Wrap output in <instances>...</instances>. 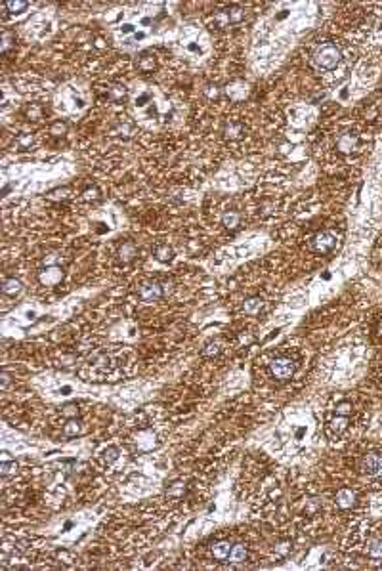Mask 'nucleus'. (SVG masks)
<instances>
[{
	"label": "nucleus",
	"instance_id": "obj_1",
	"mask_svg": "<svg viewBox=\"0 0 382 571\" xmlns=\"http://www.w3.org/2000/svg\"><path fill=\"white\" fill-rule=\"evenodd\" d=\"M340 58H342V54H340L338 46H334V44H321L318 50H316V54H314V63L318 65L319 69L331 71V69H334L336 65L340 63Z\"/></svg>",
	"mask_w": 382,
	"mask_h": 571
},
{
	"label": "nucleus",
	"instance_id": "obj_2",
	"mask_svg": "<svg viewBox=\"0 0 382 571\" xmlns=\"http://www.w3.org/2000/svg\"><path fill=\"white\" fill-rule=\"evenodd\" d=\"M270 371H271V377L275 381H288L296 373V363L290 357H275L270 363Z\"/></svg>",
	"mask_w": 382,
	"mask_h": 571
},
{
	"label": "nucleus",
	"instance_id": "obj_3",
	"mask_svg": "<svg viewBox=\"0 0 382 571\" xmlns=\"http://www.w3.org/2000/svg\"><path fill=\"white\" fill-rule=\"evenodd\" d=\"M338 245V235L334 231H319L312 241V247L318 254H331Z\"/></svg>",
	"mask_w": 382,
	"mask_h": 571
},
{
	"label": "nucleus",
	"instance_id": "obj_4",
	"mask_svg": "<svg viewBox=\"0 0 382 571\" xmlns=\"http://www.w3.org/2000/svg\"><path fill=\"white\" fill-rule=\"evenodd\" d=\"M359 470L365 476H382V453H367L359 462Z\"/></svg>",
	"mask_w": 382,
	"mask_h": 571
},
{
	"label": "nucleus",
	"instance_id": "obj_5",
	"mask_svg": "<svg viewBox=\"0 0 382 571\" xmlns=\"http://www.w3.org/2000/svg\"><path fill=\"white\" fill-rule=\"evenodd\" d=\"M138 294H140V298H142L143 302H155V300L162 298V294H164V286H162V283H159V281H145V283L140 285Z\"/></svg>",
	"mask_w": 382,
	"mask_h": 571
},
{
	"label": "nucleus",
	"instance_id": "obj_6",
	"mask_svg": "<svg viewBox=\"0 0 382 571\" xmlns=\"http://www.w3.org/2000/svg\"><path fill=\"white\" fill-rule=\"evenodd\" d=\"M348 426H350V418L348 416H342V414H336L334 418H331L329 422H327V434L331 436V438H340L346 430H348Z\"/></svg>",
	"mask_w": 382,
	"mask_h": 571
},
{
	"label": "nucleus",
	"instance_id": "obj_7",
	"mask_svg": "<svg viewBox=\"0 0 382 571\" xmlns=\"http://www.w3.org/2000/svg\"><path fill=\"white\" fill-rule=\"evenodd\" d=\"M357 145H359V138H357L355 134H351V132L342 134V136L338 138V142H336V149H338V153H342V155H348V153H351V151H355Z\"/></svg>",
	"mask_w": 382,
	"mask_h": 571
},
{
	"label": "nucleus",
	"instance_id": "obj_8",
	"mask_svg": "<svg viewBox=\"0 0 382 571\" xmlns=\"http://www.w3.org/2000/svg\"><path fill=\"white\" fill-rule=\"evenodd\" d=\"M355 501H357L355 491H351V489H348V487L340 489V491L336 493V497H334L336 507L342 508V510H350V508H353L355 507Z\"/></svg>",
	"mask_w": 382,
	"mask_h": 571
},
{
	"label": "nucleus",
	"instance_id": "obj_9",
	"mask_svg": "<svg viewBox=\"0 0 382 571\" xmlns=\"http://www.w3.org/2000/svg\"><path fill=\"white\" fill-rule=\"evenodd\" d=\"M62 277H64V273H62V270L56 266V268H46L42 273H40V281L44 283V285H58L60 281H62Z\"/></svg>",
	"mask_w": 382,
	"mask_h": 571
},
{
	"label": "nucleus",
	"instance_id": "obj_10",
	"mask_svg": "<svg viewBox=\"0 0 382 571\" xmlns=\"http://www.w3.org/2000/svg\"><path fill=\"white\" fill-rule=\"evenodd\" d=\"M231 546H233V544H231L229 540H218V542H214V544H212L210 552H212V556H214L216 560L223 562V560H227V558H229Z\"/></svg>",
	"mask_w": 382,
	"mask_h": 571
},
{
	"label": "nucleus",
	"instance_id": "obj_11",
	"mask_svg": "<svg viewBox=\"0 0 382 571\" xmlns=\"http://www.w3.org/2000/svg\"><path fill=\"white\" fill-rule=\"evenodd\" d=\"M243 310L247 316H258L264 310V300L260 296H251L243 302Z\"/></svg>",
	"mask_w": 382,
	"mask_h": 571
},
{
	"label": "nucleus",
	"instance_id": "obj_12",
	"mask_svg": "<svg viewBox=\"0 0 382 571\" xmlns=\"http://www.w3.org/2000/svg\"><path fill=\"white\" fill-rule=\"evenodd\" d=\"M186 491H188V485H186V481H182V479L170 481V483L166 485V495H168L170 499H182V497L186 495Z\"/></svg>",
	"mask_w": 382,
	"mask_h": 571
},
{
	"label": "nucleus",
	"instance_id": "obj_13",
	"mask_svg": "<svg viewBox=\"0 0 382 571\" xmlns=\"http://www.w3.org/2000/svg\"><path fill=\"white\" fill-rule=\"evenodd\" d=\"M365 554L371 558V560H377L381 562L382 560V537H377V539H371L365 546Z\"/></svg>",
	"mask_w": 382,
	"mask_h": 571
},
{
	"label": "nucleus",
	"instance_id": "obj_14",
	"mask_svg": "<svg viewBox=\"0 0 382 571\" xmlns=\"http://www.w3.org/2000/svg\"><path fill=\"white\" fill-rule=\"evenodd\" d=\"M21 290H23V285H21L19 279H16V277L4 279V283H2V292H4L6 296H17V294H21Z\"/></svg>",
	"mask_w": 382,
	"mask_h": 571
},
{
	"label": "nucleus",
	"instance_id": "obj_15",
	"mask_svg": "<svg viewBox=\"0 0 382 571\" xmlns=\"http://www.w3.org/2000/svg\"><path fill=\"white\" fill-rule=\"evenodd\" d=\"M247 556H249V550H247V546L245 544H233L231 546V552H229V562L231 564H243L245 560H247Z\"/></svg>",
	"mask_w": 382,
	"mask_h": 571
},
{
	"label": "nucleus",
	"instance_id": "obj_16",
	"mask_svg": "<svg viewBox=\"0 0 382 571\" xmlns=\"http://www.w3.org/2000/svg\"><path fill=\"white\" fill-rule=\"evenodd\" d=\"M119 455H121L119 447H115V445H109V447H105V449L101 451V455H99V460H101L105 466H109V464H113V462L119 459Z\"/></svg>",
	"mask_w": 382,
	"mask_h": 571
},
{
	"label": "nucleus",
	"instance_id": "obj_17",
	"mask_svg": "<svg viewBox=\"0 0 382 571\" xmlns=\"http://www.w3.org/2000/svg\"><path fill=\"white\" fill-rule=\"evenodd\" d=\"M82 432V422L79 418H67V422L64 424V434L67 438H75Z\"/></svg>",
	"mask_w": 382,
	"mask_h": 571
},
{
	"label": "nucleus",
	"instance_id": "obj_18",
	"mask_svg": "<svg viewBox=\"0 0 382 571\" xmlns=\"http://www.w3.org/2000/svg\"><path fill=\"white\" fill-rule=\"evenodd\" d=\"M243 134H245V128L241 123H227L223 128V136L227 140H239V138H243Z\"/></svg>",
	"mask_w": 382,
	"mask_h": 571
},
{
	"label": "nucleus",
	"instance_id": "obj_19",
	"mask_svg": "<svg viewBox=\"0 0 382 571\" xmlns=\"http://www.w3.org/2000/svg\"><path fill=\"white\" fill-rule=\"evenodd\" d=\"M225 12H227V16H229V21H231V23H241V21L245 19V16H247L245 8H243V6H237V4H233V6H227V8H225Z\"/></svg>",
	"mask_w": 382,
	"mask_h": 571
},
{
	"label": "nucleus",
	"instance_id": "obj_20",
	"mask_svg": "<svg viewBox=\"0 0 382 571\" xmlns=\"http://www.w3.org/2000/svg\"><path fill=\"white\" fill-rule=\"evenodd\" d=\"M222 349L223 346L220 340H210V342L205 344V348L201 349V353H203V357H216V355L222 353Z\"/></svg>",
	"mask_w": 382,
	"mask_h": 571
},
{
	"label": "nucleus",
	"instance_id": "obj_21",
	"mask_svg": "<svg viewBox=\"0 0 382 571\" xmlns=\"http://www.w3.org/2000/svg\"><path fill=\"white\" fill-rule=\"evenodd\" d=\"M239 223H241V216L235 212V210H229V212H225L222 216V225L225 227V229H237L239 227Z\"/></svg>",
	"mask_w": 382,
	"mask_h": 571
},
{
	"label": "nucleus",
	"instance_id": "obj_22",
	"mask_svg": "<svg viewBox=\"0 0 382 571\" xmlns=\"http://www.w3.org/2000/svg\"><path fill=\"white\" fill-rule=\"evenodd\" d=\"M153 256H155L159 262H162V264H168V262L174 258V251H172V247H168V245H159V247L153 251Z\"/></svg>",
	"mask_w": 382,
	"mask_h": 571
},
{
	"label": "nucleus",
	"instance_id": "obj_23",
	"mask_svg": "<svg viewBox=\"0 0 382 571\" xmlns=\"http://www.w3.org/2000/svg\"><path fill=\"white\" fill-rule=\"evenodd\" d=\"M290 550H292V542L288 539L285 540H279V542H275V546H273V554H275V558H286L288 554H290Z\"/></svg>",
	"mask_w": 382,
	"mask_h": 571
},
{
	"label": "nucleus",
	"instance_id": "obj_24",
	"mask_svg": "<svg viewBox=\"0 0 382 571\" xmlns=\"http://www.w3.org/2000/svg\"><path fill=\"white\" fill-rule=\"evenodd\" d=\"M4 8L8 12H12V14H21L23 10L29 8V2H25V0H6L4 2Z\"/></svg>",
	"mask_w": 382,
	"mask_h": 571
},
{
	"label": "nucleus",
	"instance_id": "obj_25",
	"mask_svg": "<svg viewBox=\"0 0 382 571\" xmlns=\"http://www.w3.org/2000/svg\"><path fill=\"white\" fill-rule=\"evenodd\" d=\"M138 254V251H136V247H134V243H125L123 247H121V251H119V256H121V260L123 262H130V260H134V256Z\"/></svg>",
	"mask_w": 382,
	"mask_h": 571
},
{
	"label": "nucleus",
	"instance_id": "obj_26",
	"mask_svg": "<svg viewBox=\"0 0 382 571\" xmlns=\"http://www.w3.org/2000/svg\"><path fill=\"white\" fill-rule=\"evenodd\" d=\"M62 262H64V258H62V254H58V253H50L42 258V264H44L46 268H56V266H60Z\"/></svg>",
	"mask_w": 382,
	"mask_h": 571
},
{
	"label": "nucleus",
	"instance_id": "obj_27",
	"mask_svg": "<svg viewBox=\"0 0 382 571\" xmlns=\"http://www.w3.org/2000/svg\"><path fill=\"white\" fill-rule=\"evenodd\" d=\"M99 197H101V193L96 186H90L82 191V201H86V203H96V201H99Z\"/></svg>",
	"mask_w": 382,
	"mask_h": 571
},
{
	"label": "nucleus",
	"instance_id": "obj_28",
	"mask_svg": "<svg viewBox=\"0 0 382 571\" xmlns=\"http://www.w3.org/2000/svg\"><path fill=\"white\" fill-rule=\"evenodd\" d=\"M231 21H229V16H227V12L225 10H220V12H216L214 14V25L218 27V29H223V27H227Z\"/></svg>",
	"mask_w": 382,
	"mask_h": 571
},
{
	"label": "nucleus",
	"instance_id": "obj_29",
	"mask_svg": "<svg viewBox=\"0 0 382 571\" xmlns=\"http://www.w3.org/2000/svg\"><path fill=\"white\" fill-rule=\"evenodd\" d=\"M16 470H17V462L16 460H2V464H0V474L6 477L10 476V474H16Z\"/></svg>",
	"mask_w": 382,
	"mask_h": 571
},
{
	"label": "nucleus",
	"instance_id": "obj_30",
	"mask_svg": "<svg viewBox=\"0 0 382 571\" xmlns=\"http://www.w3.org/2000/svg\"><path fill=\"white\" fill-rule=\"evenodd\" d=\"M46 197L50 201H65V199H69V190L67 188H58V190L50 191Z\"/></svg>",
	"mask_w": 382,
	"mask_h": 571
},
{
	"label": "nucleus",
	"instance_id": "obj_31",
	"mask_svg": "<svg viewBox=\"0 0 382 571\" xmlns=\"http://www.w3.org/2000/svg\"><path fill=\"white\" fill-rule=\"evenodd\" d=\"M334 412H336V414H342V416H348V414L351 412V403L350 401H340V403H336Z\"/></svg>",
	"mask_w": 382,
	"mask_h": 571
},
{
	"label": "nucleus",
	"instance_id": "obj_32",
	"mask_svg": "<svg viewBox=\"0 0 382 571\" xmlns=\"http://www.w3.org/2000/svg\"><path fill=\"white\" fill-rule=\"evenodd\" d=\"M62 412H64V416H67V418H77L79 416V407L75 403H67L64 409H62Z\"/></svg>",
	"mask_w": 382,
	"mask_h": 571
},
{
	"label": "nucleus",
	"instance_id": "obj_33",
	"mask_svg": "<svg viewBox=\"0 0 382 571\" xmlns=\"http://www.w3.org/2000/svg\"><path fill=\"white\" fill-rule=\"evenodd\" d=\"M10 46H12V36H10V32H2V44H0V52H2V54H6V52L10 50Z\"/></svg>",
	"mask_w": 382,
	"mask_h": 571
},
{
	"label": "nucleus",
	"instance_id": "obj_34",
	"mask_svg": "<svg viewBox=\"0 0 382 571\" xmlns=\"http://www.w3.org/2000/svg\"><path fill=\"white\" fill-rule=\"evenodd\" d=\"M153 67H155V60H153V58L143 56V58L140 60V69H143V71H151Z\"/></svg>",
	"mask_w": 382,
	"mask_h": 571
},
{
	"label": "nucleus",
	"instance_id": "obj_35",
	"mask_svg": "<svg viewBox=\"0 0 382 571\" xmlns=\"http://www.w3.org/2000/svg\"><path fill=\"white\" fill-rule=\"evenodd\" d=\"M111 95L115 97V99H121V97H125L127 95V88L125 86H111Z\"/></svg>",
	"mask_w": 382,
	"mask_h": 571
},
{
	"label": "nucleus",
	"instance_id": "obj_36",
	"mask_svg": "<svg viewBox=\"0 0 382 571\" xmlns=\"http://www.w3.org/2000/svg\"><path fill=\"white\" fill-rule=\"evenodd\" d=\"M65 132H67V125L65 123H54L52 125V134L54 136H64Z\"/></svg>",
	"mask_w": 382,
	"mask_h": 571
},
{
	"label": "nucleus",
	"instance_id": "obj_37",
	"mask_svg": "<svg viewBox=\"0 0 382 571\" xmlns=\"http://www.w3.org/2000/svg\"><path fill=\"white\" fill-rule=\"evenodd\" d=\"M17 142H19V145H21V147H29V145L32 143V136H31V134H23V136H19V138H17Z\"/></svg>",
	"mask_w": 382,
	"mask_h": 571
},
{
	"label": "nucleus",
	"instance_id": "obj_38",
	"mask_svg": "<svg viewBox=\"0 0 382 571\" xmlns=\"http://www.w3.org/2000/svg\"><path fill=\"white\" fill-rule=\"evenodd\" d=\"M8 384H10V375H8V373H2V375H0V388L6 390Z\"/></svg>",
	"mask_w": 382,
	"mask_h": 571
},
{
	"label": "nucleus",
	"instance_id": "obj_39",
	"mask_svg": "<svg viewBox=\"0 0 382 571\" xmlns=\"http://www.w3.org/2000/svg\"><path fill=\"white\" fill-rule=\"evenodd\" d=\"M270 214H273L271 205H270V203H264V205H262V216H270Z\"/></svg>",
	"mask_w": 382,
	"mask_h": 571
}]
</instances>
